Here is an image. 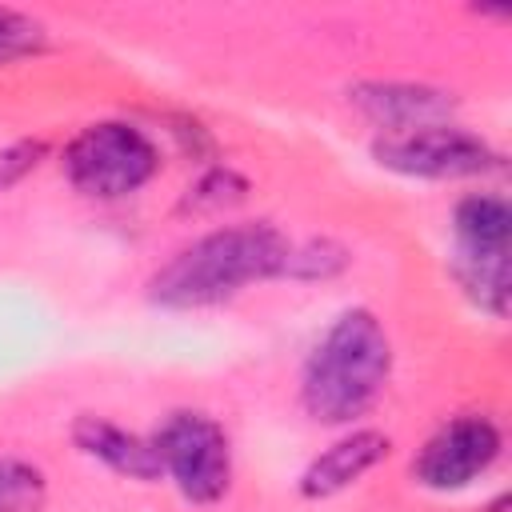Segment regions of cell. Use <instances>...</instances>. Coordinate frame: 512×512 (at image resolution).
Here are the masks:
<instances>
[{"label":"cell","mask_w":512,"mask_h":512,"mask_svg":"<svg viewBox=\"0 0 512 512\" xmlns=\"http://www.w3.org/2000/svg\"><path fill=\"white\" fill-rule=\"evenodd\" d=\"M292 240L268 220L220 224L172 252L144 284L148 300L168 312L220 308L252 284L284 280Z\"/></svg>","instance_id":"6da1fadb"},{"label":"cell","mask_w":512,"mask_h":512,"mask_svg":"<svg viewBox=\"0 0 512 512\" xmlns=\"http://www.w3.org/2000/svg\"><path fill=\"white\" fill-rule=\"evenodd\" d=\"M392 336L372 308H344L312 344L300 368V408L328 428L364 420L392 380Z\"/></svg>","instance_id":"7a4b0ae2"},{"label":"cell","mask_w":512,"mask_h":512,"mask_svg":"<svg viewBox=\"0 0 512 512\" xmlns=\"http://www.w3.org/2000/svg\"><path fill=\"white\" fill-rule=\"evenodd\" d=\"M512 208L500 192H468L452 208V276L460 292L492 320L508 316Z\"/></svg>","instance_id":"3957f363"},{"label":"cell","mask_w":512,"mask_h":512,"mask_svg":"<svg viewBox=\"0 0 512 512\" xmlns=\"http://www.w3.org/2000/svg\"><path fill=\"white\" fill-rule=\"evenodd\" d=\"M64 180L88 200H128L160 172L156 140L128 120H92L60 152Z\"/></svg>","instance_id":"277c9868"},{"label":"cell","mask_w":512,"mask_h":512,"mask_svg":"<svg viewBox=\"0 0 512 512\" xmlns=\"http://www.w3.org/2000/svg\"><path fill=\"white\" fill-rule=\"evenodd\" d=\"M152 448L160 460V480H168L180 492V500L196 508H212L228 496L236 472L232 436L212 412L200 408L168 412L152 432Z\"/></svg>","instance_id":"5b68a950"},{"label":"cell","mask_w":512,"mask_h":512,"mask_svg":"<svg viewBox=\"0 0 512 512\" xmlns=\"http://www.w3.org/2000/svg\"><path fill=\"white\" fill-rule=\"evenodd\" d=\"M368 152L384 172L408 180H476V176L484 180L504 168V152L488 136L456 120L376 136Z\"/></svg>","instance_id":"8992f818"},{"label":"cell","mask_w":512,"mask_h":512,"mask_svg":"<svg viewBox=\"0 0 512 512\" xmlns=\"http://www.w3.org/2000/svg\"><path fill=\"white\" fill-rule=\"evenodd\" d=\"M504 452V432L484 412H464L444 420L412 456V480L428 492H464Z\"/></svg>","instance_id":"52a82bcc"},{"label":"cell","mask_w":512,"mask_h":512,"mask_svg":"<svg viewBox=\"0 0 512 512\" xmlns=\"http://www.w3.org/2000/svg\"><path fill=\"white\" fill-rule=\"evenodd\" d=\"M348 104L368 124H376L380 136L448 124L456 120V108H460V100L448 88L416 84V80H360L348 88Z\"/></svg>","instance_id":"ba28073f"},{"label":"cell","mask_w":512,"mask_h":512,"mask_svg":"<svg viewBox=\"0 0 512 512\" xmlns=\"http://www.w3.org/2000/svg\"><path fill=\"white\" fill-rule=\"evenodd\" d=\"M392 452V436L368 424H352L344 436H336L328 448H320L296 476V492L300 500H332L340 492H348L352 484H360L372 468H380Z\"/></svg>","instance_id":"9c48e42d"},{"label":"cell","mask_w":512,"mask_h":512,"mask_svg":"<svg viewBox=\"0 0 512 512\" xmlns=\"http://www.w3.org/2000/svg\"><path fill=\"white\" fill-rule=\"evenodd\" d=\"M68 440L80 456L96 460L100 468H108L120 480H132V484H156L160 480V460H156L152 436H140V432H132L108 416L80 412L68 424Z\"/></svg>","instance_id":"30bf717a"},{"label":"cell","mask_w":512,"mask_h":512,"mask_svg":"<svg viewBox=\"0 0 512 512\" xmlns=\"http://www.w3.org/2000/svg\"><path fill=\"white\" fill-rule=\"evenodd\" d=\"M48 500V476L32 460L0 456V512H40Z\"/></svg>","instance_id":"8fae6325"},{"label":"cell","mask_w":512,"mask_h":512,"mask_svg":"<svg viewBox=\"0 0 512 512\" xmlns=\"http://www.w3.org/2000/svg\"><path fill=\"white\" fill-rule=\"evenodd\" d=\"M248 196V180L232 168V164H216L208 172H200L196 184H188L180 212H228Z\"/></svg>","instance_id":"7c38bea8"},{"label":"cell","mask_w":512,"mask_h":512,"mask_svg":"<svg viewBox=\"0 0 512 512\" xmlns=\"http://www.w3.org/2000/svg\"><path fill=\"white\" fill-rule=\"evenodd\" d=\"M348 264V252L332 240H308V244H292L288 248V264H284V280H328Z\"/></svg>","instance_id":"4fadbf2b"},{"label":"cell","mask_w":512,"mask_h":512,"mask_svg":"<svg viewBox=\"0 0 512 512\" xmlns=\"http://www.w3.org/2000/svg\"><path fill=\"white\" fill-rule=\"evenodd\" d=\"M48 156V140L40 136H24V140H12L0 148V196L12 192L16 184H24Z\"/></svg>","instance_id":"5bb4252c"},{"label":"cell","mask_w":512,"mask_h":512,"mask_svg":"<svg viewBox=\"0 0 512 512\" xmlns=\"http://www.w3.org/2000/svg\"><path fill=\"white\" fill-rule=\"evenodd\" d=\"M36 36H40V28L28 16H20L12 8H0V60L36 48Z\"/></svg>","instance_id":"9a60e30c"}]
</instances>
